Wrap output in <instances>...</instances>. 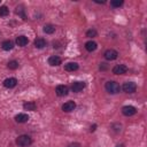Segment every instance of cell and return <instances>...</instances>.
<instances>
[{
    "mask_svg": "<svg viewBox=\"0 0 147 147\" xmlns=\"http://www.w3.org/2000/svg\"><path fill=\"white\" fill-rule=\"evenodd\" d=\"M122 5H123L122 0H113V1H110V6L114 7V8H119Z\"/></svg>",
    "mask_w": 147,
    "mask_h": 147,
    "instance_id": "22",
    "label": "cell"
},
{
    "mask_svg": "<svg viewBox=\"0 0 147 147\" xmlns=\"http://www.w3.org/2000/svg\"><path fill=\"white\" fill-rule=\"evenodd\" d=\"M16 84H17V79L14 77H9V78H6L3 80V86L7 88H13L16 86Z\"/></svg>",
    "mask_w": 147,
    "mask_h": 147,
    "instance_id": "9",
    "label": "cell"
},
{
    "mask_svg": "<svg viewBox=\"0 0 147 147\" xmlns=\"http://www.w3.org/2000/svg\"><path fill=\"white\" fill-rule=\"evenodd\" d=\"M105 88H106V91H107L108 93H110V94H116V93H118V92L121 91L119 84H118L117 82H114V80L107 82V83L105 84Z\"/></svg>",
    "mask_w": 147,
    "mask_h": 147,
    "instance_id": "1",
    "label": "cell"
},
{
    "mask_svg": "<svg viewBox=\"0 0 147 147\" xmlns=\"http://www.w3.org/2000/svg\"><path fill=\"white\" fill-rule=\"evenodd\" d=\"M116 147H124V146H123V145H117Z\"/></svg>",
    "mask_w": 147,
    "mask_h": 147,
    "instance_id": "28",
    "label": "cell"
},
{
    "mask_svg": "<svg viewBox=\"0 0 147 147\" xmlns=\"http://www.w3.org/2000/svg\"><path fill=\"white\" fill-rule=\"evenodd\" d=\"M44 32L45 33H48V34H52V33L55 32V26L52 25V24H46L44 26Z\"/></svg>",
    "mask_w": 147,
    "mask_h": 147,
    "instance_id": "19",
    "label": "cell"
},
{
    "mask_svg": "<svg viewBox=\"0 0 147 147\" xmlns=\"http://www.w3.org/2000/svg\"><path fill=\"white\" fill-rule=\"evenodd\" d=\"M16 144L20 146V147H28L32 144V139L28 136V134H22V136H18L17 139H16Z\"/></svg>",
    "mask_w": 147,
    "mask_h": 147,
    "instance_id": "2",
    "label": "cell"
},
{
    "mask_svg": "<svg viewBox=\"0 0 147 147\" xmlns=\"http://www.w3.org/2000/svg\"><path fill=\"white\" fill-rule=\"evenodd\" d=\"M122 90L125 92V93H134L136 90H137V84L134 82H126L123 84L122 86Z\"/></svg>",
    "mask_w": 147,
    "mask_h": 147,
    "instance_id": "3",
    "label": "cell"
},
{
    "mask_svg": "<svg viewBox=\"0 0 147 147\" xmlns=\"http://www.w3.org/2000/svg\"><path fill=\"white\" fill-rule=\"evenodd\" d=\"M96 34H98V32H96V30H94V29H90V30L86 31V37H88V38L96 37Z\"/></svg>",
    "mask_w": 147,
    "mask_h": 147,
    "instance_id": "24",
    "label": "cell"
},
{
    "mask_svg": "<svg viewBox=\"0 0 147 147\" xmlns=\"http://www.w3.org/2000/svg\"><path fill=\"white\" fill-rule=\"evenodd\" d=\"M75 108H76L75 101H67L65 103L62 105V110L65 111V113H70V111L75 110Z\"/></svg>",
    "mask_w": 147,
    "mask_h": 147,
    "instance_id": "10",
    "label": "cell"
},
{
    "mask_svg": "<svg viewBox=\"0 0 147 147\" xmlns=\"http://www.w3.org/2000/svg\"><path fill=\"white\" fill-rule=\"evenodd\" d=\"M103 56H105L106 60H108V61H113V60H116V59H117L118 53H117V51L110 48V49H107V51L105 52Z\"/></svg>",
    "mask_w": 147,
    "mask_h": 147,
    "instance_id": "4",
    "label": "cell"
},
{
    "mask_svg": "<svg viewBox=\"0 0 147 147\" xmlns=\"http://www.w3.org/2000/svg\"><path fill=\"white\" fill-rule=\"evenodd\" d=\"M46 45H47V42L44 38H37L34 40V47L36 48H44Z\"/></svg>",
    "mask_w": 147,
    "mask_h": 147,
    "instance_id": "17",
    "label": "cell"
},
{
    "mask_svg": "<svg viewBox=\"0 0 147 147\" xmlns=\"http://www.w3.org/2000/svg\"><path fill=\"white\" fill-rule=\"evenodd\" d=\"M16 14L17 15H20L23 20H25V14H24V9H23V7L22 6H18L17 8H16Z\"/></svg>",
    "mask_w": 147,
    "mask_h": 147,
    "instance_id": "23",
    "label": "cell"
},
{
    "mask_svg": "<svg viewBox=\"0 0 147 147\" xmlns=\"http://www.w3.org/2000/svg\"><path fill=\"white\" fill-rule=\"evenodd\" d=\"M137 113V109H136V107H133V106H124L123 108H122V114L124 115V116H132V115H134Z\"/></svg>",
    "mask_w": 147,
    "mask_h": 147,
    "instance_id": "7",
    "label": "cell"
},
{
    "mask_svg": "<svg viewBox=\"0 0 147 147\" xmlns=\"http://www.w3.org/2000/svg\"><path fill=\"white\" fill-rule=\"evenodd\" d=\"M1 48L3 51H11L14 48V42L11 40H5L2 44H1Z\"/></svg>",
    "mask_w": 147,
    "mask_h": 147,
    "instance_id": "16",
    "label": "cell"
},
{
    "mask_svg": "<svg viewBox=\"0 0 147 147\" xmlns=\"http://www.w3.org/2000/svg\"><path fill=\"white\" fill-rule=\"evenodd\" d=\"M85 48L88 52H93V51H95L98 48V44L95 41H93V40H90V41L85 42Z\"/></svg>",
    "mask_w": 147,
    "mask_h": 147,
    "instance_id": "14",
    "label": "cell"
},
{
    "mask_svg": "<svg viewBox=\"0 0 147 147\" xmlns=\"http://www.w3.org/2000/svg\"><path fill=\"white\" fill-rule=\"evenodd\" d=\"M67 147H80V144H78V142H72V144L68 145Z\"/></svg>",
    "mask_w": 147,
    "mask_h": 147,
    "instance_id": "25",
    "label": "cell"
},
{
    "mask_svg": "<svg viewBox=\"0 0 147 147\" xmlns=\"http://www.w3.org/2000/svg\"><path fill=\"white\" fill-rule=\"evenodd\" d=\"M85 86H86V83L85 82H74L72 85H71V90H72V92L78 93V92L83 91V88Z\"/></svg>",
    "mask_w": 147,
    "mask_h": 147,
    "instance_id": "6",
    "label": "cell"
},
{
    "mask_svg": "<svg viewBox=\"0 0 147 147\" xmlns=\"http://www.w3.org/2000/svg\"><path fill=\"white\" fill-rule=\"evenodd\" d=\"M61 62H62L61 57L60 56H56V55H53V56H51L48 59V64L52 65V67H57V65L61 64Z\"/></svg>",
    "mask_w": 147,
    "mask_h": 147,
    "instance_id": "11",
    "label": "cell"
},
{
    "mask_svg": "<svg viewBox=\"0 0 147 147\" xmlns=\"http://www.w3.org/2000/svg\"><path fill=\"white\" fill-rule=\"evenodd\" d=\"M23 108H24L25 110H31V111H33V110H36L37 106H36V103H34L33 101H30V102H25V103L23 105Z\"/></svg>",
    "mask_w": 147,
    "mask_h": 147,
    "instance_id": "18",
    "label": "cell"
},
{
    "mask_svg": "<svg viewBox=\"0 0 147 147\" xmlns=\"http://www.w3.org/2000/svg\"><path fill=\"white\" fill-rule=\"evenodd\" d=\"M113 74H115V75H124V74H126V71H127V67L126 65H124V64H116L114 68H113Z\"/></svg>",
    "mask_w": 147,
    "mask_h": 147,
    "instance_id": "5",
    "label": "cell"
},
{
    "mask_svg": "<svg viewBox=\"0 0 147 147\" xmlns=\"http://www.w3.org/2000/svg\"><path fill=\"white\" fill-rule=\"evenodd\" d=\"M9 14V9L7 8V6H1L0 7V17H5Z\"/></svg>",
    "mask_w": 147,
    "mask_h": 147,
    "instance_id": "21",
    "label": "cell"
},
{
    "mask_svg": "<svg viewBox=\"0 0 147 147\" xmlns=\"http://www.w3.org/2000/svg\"><path fill=\"white\" fill-rule=\"evenodd\" d=\"M7 67H8L10 70H16V69L18 68V62H17V61H15V60L9 61V62H8V64H7Z\"/></svg>",
    "mask_w": 147,
    "mask_h": 147,
    "instance_id": "20",
    "label": "cell"
},
{
    "mask_svg": "<svg viewBox=\"0 0 147 147\" xmlns=\"http://www.w3.org/2000/svg\"><path fill=\"white\" fill-rule=\"evenodd\" d=\"M15 121L17 123H26L29 121V116L28 114H24V113H20L15 116Z\"/></svg>",
    "mask_w": 147,
    "mask_h": 147,
    "instance_id": "13",
    "label": "cell"
},
{
    "mask_svg": "<svg viewBox=\"0 0 147 147\" xmlns=\"http://www.w3.org/2000/svg\"><path fill=\"white\" fill-rule=\"evenodd\" d=\"M69 92V88L67 85H57L56 88H55V93L59 95V96H64L67 95Z\"/></svg>",
    "mask_w": 147,
    "mask_h": 147,
    "instance_id": "8",
    "label": "cell"
},
{
    "mask_svg": "<svg viewBox=\"0 0 147 147\" xmlns=\"http://www.w3.org/2000/svg\"><path fill=\"white\" fill-rule=\"evenodd\" d=\"M107 68H108L107 63H101V64H100V70H106Z\"/></svg>",
    "mask_w": 147,
    "mask_h": 147,
    "instance_id": "26",
    "label": "cell"
},
{
    "mask_svg": "<svg viewBox=\"0 0 147 147\" xmlns=\"http://www.w3.org/2000/svg\"><path fill=\"white\" fill-rule=\"evenodd\" d=\"M78 69V63L76 62H68L64 64V70L65 71H76Z\"/></svg>",
    "mask_w": 147,
    "mask_h": 147,
    "instance_id": "15",
    "label": "cell"
},
{
    "mask_svg": "<svg viewBox=\"0 0 147 147\" xmlns=\"http://www.w3.org/2000/svg\"><path fill=\"white\" fill-rule=\"evenodd\" d=\"M28 42H29V39H28L25 36H18V37L16 38V45L20 46V47L26 46Z\"/></svg>",
    "mask_w": 147,
    "mask_h": 147,
    "instance_id": "12",
    "label": "cell"
},
{
    "mask_svg": "<svg viewBox=\"0 0 147 147\" xmlns=\"http://www.w3.org/2000/svg\"><path fill=\"white\" fill-rule=\"evenodd\" d=\"M95 127H96V125L94 124L93 126H91V132H93V131H95Z\"/></svg>",
    "mask_w": 147,
    "mask_h": 147,
    "instance_id": "27",
    "label": "cell"
}]
</instances>
